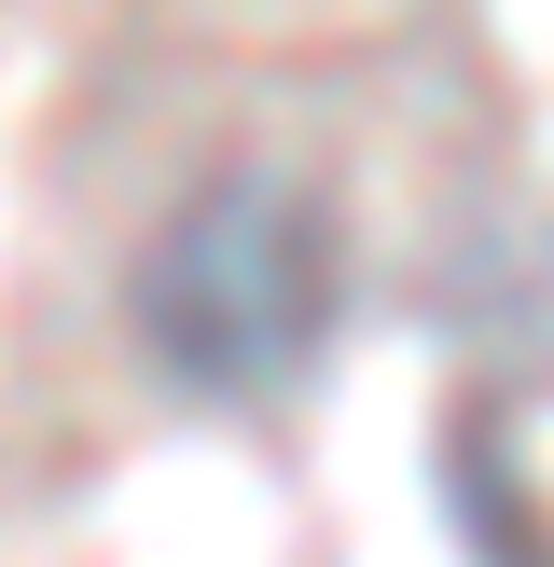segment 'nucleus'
I'll return each instance as SVG.
<instances>
[{"instance_id": "nucleus-1", "label": "nucleus", "mask_w": 554, "mask_h": 567, "mask_svg": "<svg viewBox=\"0 0 554 567\" xmlns=\"http://www.w3.org/2000/svg\"><path fill=\"white\" fill-rule=\"evenodd\" d=\"M332 305H347V249L332 208L277 166H222L166 208V236L138 249L125 319L181 402H277L305 360L332 347Z\"/></svg>"}]
</instances>
